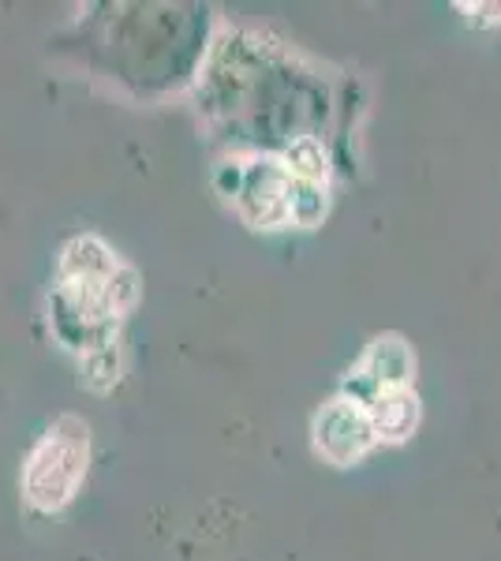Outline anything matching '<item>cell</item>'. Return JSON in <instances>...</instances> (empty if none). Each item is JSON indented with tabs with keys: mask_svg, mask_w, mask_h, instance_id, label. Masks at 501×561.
I'll return each mask as SVG.
<instances>
[{
	"mask_svg": "<svg viewBox=\"0 0 501 561\" xmlns=\"http://www.w3.org/2000/svg\"><path fill=\"white\" fill-rule=\"evenodd\" d=\"M412 378H415V352L397 333L371 341L367 352L360 356V364H355V382L367 386L363 401L389 393V389H412Z\"/></svg>",
	"mask_w": 501,
	"mask_h": 561,
	"instance_id": "obj_4",
	"label": "cell"
},
{
	"mask_svg": "<svg viewBox=\"0 0 501 561\" xmlns=\"http://www.w3.org/2000/svg\"><path fill=\"white\" fill-rule=\"evenodd\" d=\"M293 173L285 169V161H251L240 169V184L232 187V203L243 214V221H251L254 229H277L288 225V203H293Z\"/></svg>",
	"mask_w": 501,
	"mask_h": 561,
	"instance_id": "obj_3",
	"label": "cell"
},
{
	"mask_svg": "<svg viewBox=\"0 0 501 561\" xmlns=\"http://www.w3.org/2000/svg\"><path fill=\"white\" fill-rule=\"evenodd\" d=\"M311 442H315V454L322 457L326 465L349 468V465H360V460L378 446V434H375V423H371L367 404H363L360 397L341 393L315 412Z\"/></svg>",
	"mask_w": 501,
	"mask_h": 561,
	"instance_id": "obj_2",
	"label": "cell"
},
{
	"mask_svg": "<svg viewBox=\"0 0 501 561\" xmlns=\"http://www.w3.org/2000/svg\"><path fill=\"white\" fill-rule=\"evenodd\" d=\"M363 404H367V412H371V423H375L378 442L412 438V431L419 423V397L412 393V389H389V393H378Z\"/></svg>",
	"mask_w": 501,
	"mask_h": 561,
	"instance_id": "obj_5",
	"label": "cell"
},
{
	"mask_svg": "<svg viewBox=\"0 0 501 561\" xmlns=\"http://www.w3.org/2000/svg\"><path fill=\"white\" fill-rule=\"evenodd\" d=\"M471 26H501V4H457Z\"/></svg>",
	"mask_w": 501,
	"mask_h": 561,
	"instance_id": "obj_6",
	"label": "cell"
},
{
	"mask_svg": "<svg viewBox=\"0 0 501 561\" xmlns=\"http://www.w3.org/2000/svg\"><path fill=\"white\" fill-rule=\"evenodd\" d=\"M90 434L87 423L76 415H60L49 431L38 438L23 468V494L34 510L57 513L76 497L79 483L87 476Z\"/></svg>",
	"mask_w": 501,
	"mask_h": 561,
	"instance_id": "obj_1",
	"label": "cell"
}]
</instances>
